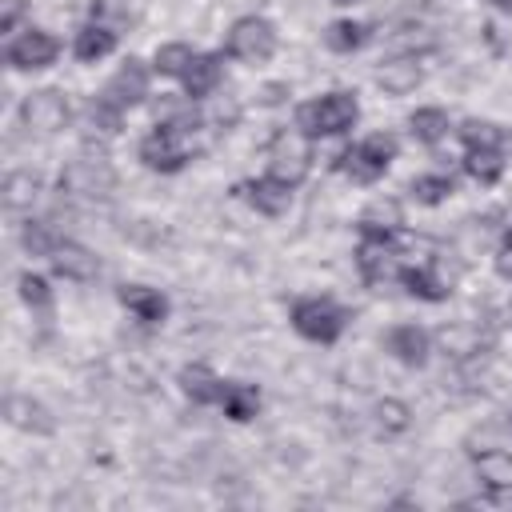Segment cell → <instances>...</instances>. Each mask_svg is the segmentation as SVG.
Segmentation results:
<instances>
[{
  "mask_svg": "<svg viewBox=\"0 0 512 512\" xmlns=\"http://www.w3.org/2000/svg\"><path fill=\"white\" fill-rule=\"evenodd\" d=\"M356 120H360V100H356V92H348V88L324 92V96L304 100V104L296 108V128H300L308 140L344 136L348 128H356Z\"/></svg>",
  "mask_w": 512,
  "mask_h": 512,
  "instance_id": "1",
  "label": "cell"
},
{
  "mask_svg": "<svg viewBox=\"0 0 512 512\" xmlns=\"http://www.w3.org/2000/svg\"><path fill=\"white\" fill-rule=\"evenodd\" d=\"M392 160H396V136L372 132V136H364L360 144L344 148V152L336 156V168H340L352 184H376V180L392 168Z\"/></svg>",
  "mask_w": 512,
  "mask_h": 512,
  "instance_id": "2",
  "label": "cell"
},
{
  "mask_svg": "<svg viewBox=\"0 0 512 512\" xmlns=\"http://www.w3.org/2000/svg\"><path fill=\"white\" fill-rule=\"evenodd\" d=\"M288 316H292V328L312 344H336L340 332L348 328V312L328 296H304L292 304Z\"/></svg>",
  "mask_w": 512,
  "mask_h": 512,
  "instance_id": "3",
  "label": "cell"
},
{
  "mask_svg": "<svg viewBox=\"0 0 512 512\" xmlns=\"http://www.w3.org/2000/svg\"><path fill=\"white\" fill-rule=\"evenodd\" d=\"M312 172V140L300 128H284L268 140V176L284 184H300Z\"/></svg>",
  "mask_w": 512,
  "mask_h": 512,
  "instance_id": "4",
  "label": "cell"
},
{
  "mask_svg": "<svg viewBox=\"0 0 512 512\" xmlns=\"http://www.w3.org/2000/svg\"><path fill=\"white\" fill-rule=\"evenodd\" d=\"M192 156H196L192 132H180V128H168V124H156V128L140 140V160H144V168H152V172H180Z\"/></svg>",
  "mask_w": 512,
  "mask_h": 512,
  "instance_id": "5",
  "label": "cell"
},
{
  "mask_svg": "<svg viewBox=\"0 0 512 512\" xmlns=\"http://www.w3.org/2000/svg\"><path fill=\"white\" fill-rule=\"evenodd\" d=\"M224 52L236 56V60H244V64H264L276 52V28L264 16H240L228 28Z\"/></svg>",
  "mask_w": 512,
  "mask_h": 512,
  "instance_id": "6",
  "label": "cell"
},
{
  "mask_svg": "<svg viewBox=\"0 0 512 512\" xmlns=\"http://www.w3.org/2000/svg\"><path fill=\"white\" fill-rule=\"evenodd\" d=\"M68 120H72V104L56 88H40V92H28L20 100V124H24V132L52 136V132L68 128Z\"/></svg>",
  "mask_w": 512,
  "mask_h": 512,
  "instance_id": "7",
  "label": "cell"
},
{
  "mask_svg": "<svg viewBox=\"0 0 512 512\" xmlns=\"http://www.w3.org/2000/svg\"><path fill=\"white\" fill-rule=\"evenodd\" d=\"M56 56H60V40L44 28H28L4 48V64L16 72H40V68L56 64Z\"/></svg>",
  "mask_w": 512,
  "mask_h": 512,
  "instance_id": "8",
  "label": "cell"
},
{
  "mask_svg": "<svg viewBox=\"0 0 512 512\" xmlns=\"http://www.w3.org/2000/svg\"><path fill=\"white\" fill-rule=\"evenodd\" d=\"M356 268L364 276V284H388V280H400V252H396V240L388 236H360L356 244Z\"/></svg>",
  "mask_w": 512,
  "mask_h": 512,
  "instance_id": "9",
  "label": "cell"
},
{
  "mask_svg": "<svg viewBox=\"0 0 512 512\" xmlns=\"http://www.w3.org/2000/svg\"><path fill=\"white\" fill-rule=\"evenodd\" d=\"M148 80H152V68H148L144 60L128 56V60L108 76V84H104L100 96H104L108 104H116L120 112H128V108H136V104L148 100Z\"/></svg>",
  "mask_w": 512,
  "mask_h": 512,
  "instance_id": "10",
  "label": "cell"
},
{
  "mask_svg": "<svg viewBox=\"0 0 512 512\" xmlns=\"http://www.w3.org/2000/svg\"><path fill=\"white\" fill-rule=\"evenodd\" d=\"M116 188V172L96 156H80L72 160L64 172H60V192H72V196H108Z\"/></svg>",
  "mask_w": 512,
  "mask_h": 512,
  "instance_id": "11",
  "label": "cell"
},
{
  "mask_svg": "<svg viewBox=\"0 0 512 512\" xmlns=\"http://www.w3.org/2000/svg\"><path fill=\"white\" fill-rule=\"evenodd\" d=\"M384 348L404 364V368H424L432 352V336L420 324H396L384 332Z\"/></svg>",
  "mask_w": 512,
  "mask_h": 512,
  "instance_id": "12",
  "label": "cell"
},
{
  "mask_svg": "<svg viewBox=\"0 0 512 512\" xmlns=\"http://www.w3.org/2000/svg\"><path fill=\"white\" fill-rule=\"evenodd\" d=\"M240 192H244V200H248L260 216H272V220L292 208V184H284V180H276V176H256V180L240 184Z\"/></svg>",
  "mask_w": 512,
  "mask_h": 512,
  "instance_id": "13",
  "label": "cell"
},
{
  "mask_svg": "<svg viewBox=\"0 0 512 512\" xmlns=\"http://www.w3.org/2000/svg\"><path fill=\"white\" fill-rule=\"evenodd\" d=\"M48 260H52L56 276L76 280V284H88V280H96V272H100V256H96L92 248L76 244V240H60Z\"/></svg>",
  "mask_w": 512,
  "mask_h": 512,
  "instance_id": "14",
  "label": "cell"
},
{
  "mask_svg": "<svg viewBox=\"0 0 512 512\" xmlns=\"http://www.w3.org/2000/svg\"><path fill=\"white\" fill-rule=\"evenodd\" d=\"M120 304L140 320V324H148V328H156V324H164L168 320V296L160 292V288H148V284H120Z\"/></svg>",
  "mask_w": 512,
  "mask_h": 512,
  "instance_id": "15",
  "label": "cell"
},
{
  "mask_svg": "<svg viewBox=\"0 0 512 512\" xmlns=\"http://www.w3.org/2000/svg\"><path fill=\"white\" fill-rule=\"evenodd\" d=\"M4 416H8V424H12V428L32 432V436H52V432H56L52 412H48L40 400L24 396V392H12V396L4 400Z\"/></svg>",
  "mask_w": 512,
  "mask_h": 512,
  "instance_id": "16",
  "label": "cell"
},
{
  "mask_svg": "<svg viewBox=\"0 0 512 512\" xmlns=\"http://www.w3.org/2000/svg\"><path fill=\"white\" fill-rule=\"evenodd\" d=\"M472 464H476V480L496 496H512V452L504 448H484V452H472Z\"/></svg>",
  "mask_w": 512,
  "mask_h": 512,
  "instance_id": "17",
  "label": "cell"
},
{
  "mask_svg": "<svg viewBox=\"0 0 512 512\" xmlns=\"http://www.w3.org/2000/svg\"><path fill=\"white\" fill-rule=\"evenodd\" d=\"M220 80H224V56L220 52H196L188 72L180 76L184 96H192V100H208L220 88Z\"/></svg>",
  "mask_w": 512,
  "mask_h": 512,
  "instance_id": "18",
  "label": "cell"
},
{
  "mask_svg": "<svg viewBox=\"0 0 512 512\" xmlns=\"http://www.w3.org/2000/svg\"><path fill=\"white\" fill-rule=\"evenodd\" d=\"M420 80H424V68H420L416 56H392V60H384L376 68V84L388 96H408V92L420 88Z\"/></svg>",
  "mask_w": 512,
  "mask_h": 512,
  "instance_id": "19",
  "label": "cell"
},
{
  "mask_svg": "<svg viewBox=\"0 0 512 512\" xmlns=\"http://www.w3.org/2000/svg\"><path fill=\"white\" fill-rule=\"evenodd\" d=\"M356 224H360V236H388V240H396L400 228H404V208H400V200L380 196V200H372L360 212Z\"/></svg>",
  "mask_w": 512,
  "mask_h": 512,
  "instance_id": "20",
  "label": "cell"
},
{
  "mask_svg": "<svg viewBox=\"0 0 512 512\" xmlns=\"http://www.w3.org/2000/svg\"><path fill=\"white\" fill-rule=\"evenodd\" d=\"M176 384H180V392L192 400V404H220V396H224V380L208 368V364H184L180 368V376H176Z\"/></svg>",
  "mask_w": 512,
  "mask_h": 512,
  "instance_id": "21",
  "label": "cell"
},
{
  "mask_svg": "<svg viewBox=\"0 0 512 512\" xmlns=\"http://www.w3.org/2000/svg\"><path fill=\"white\" fill-rule=\"evenodd\" d=\"M400 284H404V292H408V296L428 300V304H440V300H448V296H452L448 280H444L432 264H408V268H400Z\"/></svg>",
  "mask_w": 512,
  "mask_h": 512,
  "instance_id": "22",
  "label": "cell"
},
{
  "mask_svg": "<svg viewBox=\"0 0 512 512\" xmlns=\"http://www.w3.org/2000/svg\"><path fill=\"white\" fill-rule=\"evenodd\" d=\"M436 344H440L448 356H456V360H468V356H476V352L488 348L480 324H444V328L436 332Z\"/></svg>",
  "mask_w": 512,
  "mask_h": 512,
  "instance_id": "23",
  "label": "cell"
},
{
  "mask_svg": "<svg viewBox=\"0 0 512 512\" xmlns=\"http://www.w3.org/2000/svg\"><path fill=\"white\" fill-rule=\"evenodd\" d=\"M116 48V28H104V24H84L80 32H76V40H72V56L80 60V64H96V60H104L108 52Z\"/></svg>",
  "mask_w": 512,
  "mask_h": 512,
  "instance_id": "24",
  "label": "cell"
},
{
  "mask_svg": "<svg viewBox=\"0 0 512 512\" xmlns=\"http://www.w3.org/2000/svg\"><path fill=\"white\" fill-rule=\"evenodd\" d=\"M260 388L256 384H244V380H232V384H224V396H220V408H224V416L228 420H236V424H248L256 412H260Z\"/></svg>",
  "mask_w": 512,
  "mask_h": 512,
  "instance_id": "25",
  "label": "cell"
},
{
  "mask_svg": "<svg viewBox=\"0 0 512 512\" xmlns=\"http://www.w3.org/2000/svg\"><path fill=\"white\" fill-rule=\"evenodd\" d=\"M124 124V112L116 104H108L104 96H92L88 108H84V132L96 136V140H112Z\"/></svg>",
  "mask_w": 512,
  "mask_h": 512,
  "instance_id": "26",
  "label": "cell"
},
{
  "mask_svg": "<svg viewBox=\"0 0 512 512\" xmlns=\"http://www.w3.org/2000/svg\"><path fill=\"white\" fill-rule=\"evenodd\" d=\"M368 40H372V28H368L364 20H332L328 32H324V44H328L332 52H340V56L360 52Z\"/></svg>",
  "mask_w": 512,
  "mask_h": 512,
  "instance_id": "27",
  "label": "cell"
},
{
  "mask_svg": "<svg viewBox=\"0 0 512 512\" xmlns=\"http://www.w3.org/2000/svg\"><path fill=\"white\" fill-rule=\"evenodd\" d=\"M36 196H40V176H36V172L16 168V172H8V176H4V204H8L12 212L32 208V204H36Z\"/></svg>",
  "mask_w": 512,
  "mask_h": 512,
  "instance_id": "28",
  "label": "cell"
},
{
  "mask_svg": "<svg viewBox=\"0 0 512 512\" xmlns=\"http://www.w3.org/2000/svg\"><path fill=\"white\" fill-rule=\"evenodd\" d=\"M372 424H376L380 436H400V432L412 428V408L404 400H396V396H384L372 408Z\"/></svg>",
  "mask_w": 512,
  "mask_h": 512,
  "instance_id": "29",
  "label": "cell"
},
{
  "mask_svg": "<svg viewBox=\"0 0 512 512\" xmlns=\"http://www.w3.org/2000/svg\"><path fill=\"white\" fill-rule=\"evenodd\" d=\"M448 112L444 108H416L412 116H408V132H412V140H420V144H440L444 136H448Z\"/></svg>",
  "mask_w": 512,
  "mask_h": 512,
  "instance_id": "30",
  "label": "cell"
},
{
  "mask_svg": "<svg viewBox=\"0 0 512 512\" xmlns=\"http://www.w3.org/2000/svg\"><path fill=\"white\" fill-rule=\"evenodd\" d=\"M464 172H468L476 184H496V180L504 176V148H468Z\"/></svg>",
  "mask_w": 512,
  "mask_h": 512,
  "instance_id": "31",
  "label": "cell"
},
{
  "mask_svg": "<svg viewBox=\"0 0 512 512\" xmlns=\"http://www.w3.org/2000/svg\"><path fill=\"white\" fill-rule=\"evenodd\" d=\"M192 60H196V48L184 44V40H172V44H160V48H156L152 72H156V76H184Z\"/></svg>",
  "mask_w": 512,
  "mask_h": 512,
  "instance_id": "32",
  "label": "cell"
},
{
  "mask_svg": "<svg viewBox=\"0 0 512 512\" xmlns=\"http://www.w3.org/2000/svg\"><path fill=\"white\" fill-rule=\"evenodd\" d=\"M456 192V180L452 176H444V172H428V176H416L412 180V200L416 204H444L448 196Z\"/></svg>",
  "mask_w": 512,
  "mask_h": 512,
  "instance_id": "33",
  "label": "cell"
},
{
  "mask_svg": "<svg viewBox=\"0 0 512 512\" xmlns=\"http://www.w3.org/2000/svg\"><path fill=\"white\" fill-rule=\"evenodd\" d=\"M460 140L468 148H504V128L492 124V120H480V116H468L460 124Z\"/></svg>",
  "mask_w": 512,
  "mask_h": 512,
  "instance_id": "34",
  "label": "cell"
},
{
  "mask_svg": "<svg viewBox=\"0 0 512 512\" xmlns=\"http://www.w3.org/2000/svg\"><path fill=\"white\" fill-rule=\"evenodd\" d=\"M60 240H64V236H56L48 220H24V228H20V244H24L32 256H52Z\"/></svg>",
  "mask_w": 512,
  "mask_h": 512,
  "instance_id": "35",
  "label": "cell"
},
{
  "mask_svg": "<svg viewBox=\"0 0 512 512\" xmlns=\"http://www.w3.org/2000/svg\"><path fill=\"white\" fill-rule=\"evenodd\" d=\"M16 288H20V300L28 308H48L52 304V288H48V280L40 272H20L16 276Z\"/></svg>",
  "mask_w": 512,
  "mask_h": 512,
  "instance_id": "36",
  "label": "cell"
},
{
  "mask_svg": "<svg viewBox=\"0 0 512 512\" xmlns=\"http://www.w3.org/2000/svg\"><path fill=\"white\" fill-rule=\"evenodd\" d=\"M92 20L104 28H116L124 20V0H92Z\"/></svg>",
  "mask_w": 512,
  "mask_h": 512,
  "instance_id": "37",
  "label": "cell"
},
{
  "mask_svg": "<svg viewBox=\"0 0 512 512\" xmlns=\"http://www.w3.org/2000/svg\"><path fill=\"white\" fill-rule=\"evenodd\" d=\"M24 16V0H0V32H16Z\"/></svg>",
  "mask_w": 512,
  "mask_h": 512,
  "instance_id": "38",
  "label": "cell"
},
{
  "mask_svg": "<svg viewBox=\"0 0 512 512\" xmlns=\"http://www.w3.org/2000/svg\"><path fill=\"white\" fill-rule=\"evenodd\" d=\"M496 268H500L504 276H512V228L504 232V244H500V252H496Z\"/></svg>",
  "mask_w": 512,
  "mask_h": 512,
  "instance_id": "39",
  "label": "cell"
},
{
  "mask_svg": "<svg viewBox=\"0 0 512 512\" xmlns=\"http://www.w3.org/2000/svg\"><path fill=\"white\" fill-rule=\"evenodd\" d=\"M284 96H288L284 84H268V88H260V104H280Z\"/></svg>",
  "mask_w": 512,
  "mask_h": 512,
  "instance_id": "40",
  "label": "cell"
},
{
  "mask_svg": "<svg viewBox=\"0 0 512 512\" xmlns=\"http://www.w3.org/2000/svg\"><path fill=\"white\" fill-rule=\"evenodd\" d=\"M492 8H500V12H512V0H488Z\"/></svg>",
  "mask_w": 512,
  "mask_h": 512,
  "instance_id": "41",
  "label": "cell"
},
{
  "mask_svg": "<svg viewBox=\"0 0 512 512\" xmlns=\"http://www.w3.org/2000/svg\"><path fill=\"white\" fill-rule=\"evenodd\" d=\"M328 4H356V0H328Z\"/></svg>",
  "mask_w": 512,
  "mask_h": 512,
  "instance_id": "42",
  "label": "cell"
},
{
  "mask_svg": "<svg viewBox=\"0 0 512 512\" xmlns=\"http://www.w3.org/2000/svg\"><path fill=\"white\" fill-rule=\"evenodd\" d=\"M508 316H512V308H508Z\"/></svg>",
  "mask_w": 512,
  "mask_h": 512,
  "instance_id": "43",
  "label": "cell"
}]
</instances>
